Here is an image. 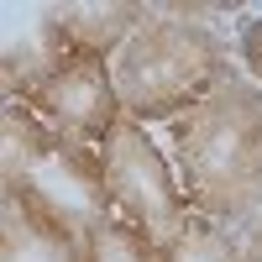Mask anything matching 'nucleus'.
Listing matches in <instances>:
<instances>
[{"label": "nucleus", "mask_w": 262, "mask_h": 262, "mask_svg": "<svg viewBox=\"0 0 262 262\" xmlns=\"http://www.w3.org/2000/svg\"><path fill=\"white\" fill-rule=\"evenodd\" d=\"M179 189L200 221L236 226L262 215V90L252 79L221 84L200 111L173 121Z\"/></svg>", "instance_id": "1"}, {"label": "nucleus", "mask_w": 262, "mask_h": 262, "mask_svg": "<svg viewBox=\"0 0 262 262\" xmlns=\"http://www.w3.org/2000/svg\"><path fill=\"white\" fill-rule=\"evenodd\" d=\"M90 210L100 215L105 236L121 247L126 262H173L179 242L194 226L179 173L168 168L163 147L147 137V126H137L131 116L100 147V184Z\"/></svg>", "instance_id": "2"}, {"label": "nucleus", "mask_w": 262, "mask_h": 262, "mask_svg": "<svg viewBox=\"0 0 262 262\" xmlns=\"http://www.w3.org/2000/svg\"><path fill=\"white\" fill-rule=\"evenodd\" d=\"M121 111L147 126V121H179L189 111L231 84V58L226 42L205 32L200 21H179V16H147L131 42L116 53L111 63Z\"/></svg>", "instance_id": "3"}, {"label": "nucleus", "mask_w": 262, "mask_h": 262, "mask_svg": "<svg viewBox=\"0 0 262 262\" xmlns=\"http://www.w3.org/2000/svg\"><path fill=\"white\" fill-rule=\"evenodd\" d=\"M6 105L32 111L42 126H53L69 142H84L95 152L126 121L105 58H53V53L16 58V53H6Z\"/></svg>", "instance_id": "4"}, {"label": "nucleus", "mask_w": 262, "mask_h": 262, "mask_svg": "<svg viewBox=\"0 0 262 262\" xmlns=\"http://www.w3.org/2000/svg\"><path fill=\"white\" fill-rule=\"evenodd\" d=\"M6 215L11 226H21L32 242L48 252L53 262H105V226L95 210L63 205L48 184L32 179L27 163L6 158Z\"/></svg>", "instance_id": "5"}, {"label": "nucleus", "mask_w": 262, "mask_h": 262, "mask_svg": "<svg viewBox=\"0 0 262 262\" xmlns=\"http://www.w3.org/2000/svg\"><path fill=\"white\" fill-rule=\"evenodd\" d=\"M152 11L131 6V0H105V6H53L42 11V53L53 58H105L116 63V53L131 42V32L142 27Z\"/></svg>", "instance_id": "6"}, {"label": "nucleus", "mask_w": 262, "mask_h": 262, "mask_svg": "<svg viewBox=\"0 0 262 262\" xmlns=\"http://www.w3.org/2000/svg\"><path fill=\"white\" fill-rule=\"evenodd\" d=\"M242 58H247L252 79H262V21H247V32H242Z\"/></svg>", "instance_id": "7"}, {"label": "nucleus", "mask_w": 262, "mask_h": 262, "mask_svg": "<svg viewBox=\"0 0 262 262\" xmlns=\"http://www.w3.org/2000/svg\"><path fill=\"white\" fill-rule=\"evenodd\" d=\"M242 262H262V221L252 226V236L242 242Z\"/></svg>", "instance_id": "8"}]
</instances>
